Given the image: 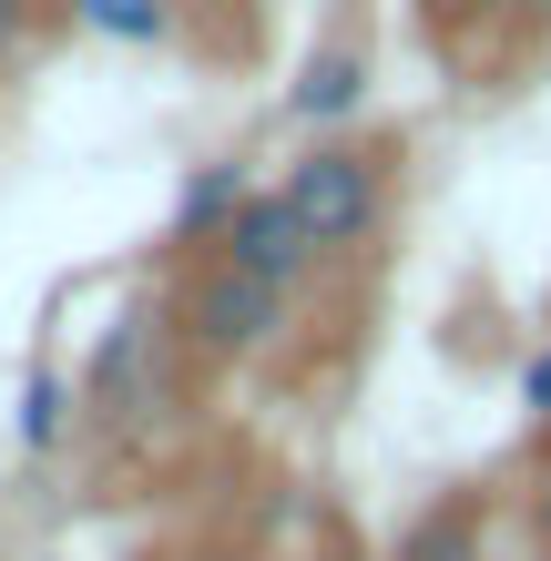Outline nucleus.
<instances>
[{
    "label": "nucleus",
    "instance_id": "39448f33",
    "mask_svg": "<svg viewBox=\"0 0 551 561\" xmlns=\"http://www.w3.org/2000/svg\"><path fill=\"white\" fill-rule=\"evenodd\" d=\"M153 337H164V317H123L113 337L92 347V368H82V409L103 419V428H113V419H134V409L153 399V388H144V357H153Z\"/></svg>",
    "mask_w": 551,
    "mask_h": 561
},
{
    "label": "nucleus",
    "instance_id": "423d86ee",
    "mask_svg": "<svg viewBox=\"0 0 551 561\" xmlns=\"http://www.w3.org/2000/svg\"><path fill=\"white\" fill-rule=\"evenodd\" d=\"M480 541H491V501L480 490H449V501H429L399 531V561H480Z\"/></svg>",
    "mask_w": 551,
    "mask_h": 561
},
{
    "label": "nucleus",
    "instance_id": "9b49d317",
    "mask_svg": "<svg viewBox=\"0 0 551 561\" xmlns=\"http://www.w3.org/2000/svg\"><path fill=\"white\" fill-rule=\"evenodd\" d=\"M521 511H531V541L551 551V428H541V449H531V480H521Z\"/></svg>",
    "mask_w": 551,
    "mask_h": 561
},
{
    "label": "nucleus",
    "instance_id": "6e6552de",
    "mask_svg": "<svg viewBox=\"0 0 551 561\" xmlns=\"http://www.w3.org/2000/svg\"><path fill=\"white\" fill-rule=\"evenodd\" d=\"M418 21H429V42L470 51L480 31H501V21H551V0H418Z\"/></svg>",
    "mask_w": 551,
    "mask_h": 561
},
{
    "label": "nucleus",
    "instance_id": "1a4fd4ad",
    "mask_svg": "<svg viewBox=\"0 0 551 561\" xmlns=\"http://www.w3.org/2000/svg\"><path fill=\"white\" fill-rule=\"evenodd\" d=\"M82 31H103V42H174V0H72Z\"/></svg>",
    "mask_w": 551,
    "mask_h": 561
},
{
    "label": "nucleus",
    "instance_id": "ddd939ff",
    "mask_svg": "<svg viewBox=\"0 0 551 561\" xmlns=\"http://www.w3.org/2000/svg\"><path fill=\"white\" fill-rule=\"evenodd\" d=\"M21 21H31V0H0V51L21 42Z\"/></svg>",
    "mask_w": 551,
    "mask_h": 561
},
{
    "label": "nucleus",
    "instance_id": "f257e3e1",
    "mask_svg": "<svg viewBox=\"0 0 551 561\" xmlns=\"http://www.w3.org/2000/svg\"><path fill=\"white\" fill-rule=\"evenodd\" d=\"M388 194H399V144L378 134H317L297 163H286V205L317 236V255H368L388 236Z\"/></svg>",
    "mask_w": 551,
    "mask_h": 561
},
{
    "label": "nucleus",
    "instance_id": "7ed1b4c3",
    "mask_svg": "<svg viewBox=\"0 0 551 561\" xmlns=\"http://www.w3.org/2000/svg\"><path fill=\"white\" fill-rule=\"evenodd\" d=\"M205 255H236L245 276H276V286H307L328 255H317V236L297 225V205H286V184H255L236 215H225V236L205 245Z\"/></svg>",
    "mask_w": 551,
    "mask_h": 561
},
{
    "label": "nucleus",
    "instance_id": "9d476101",
    "mask_svg": "<svg viewBox=\"0 0 551 561\" xmlns=\"http://www.w3.org/2000/svg\"><path fill=\"white\" fill-rule=\"evenodd\" d=\"M72 409H82V399H72V388H61V378H42V368H31V378H21V449H51V439H61V428H72Z\"/></svg>",
    "mask_w": 551,
    "mask_h": 561
},
{
    "label": "nucleus",
    "instance_id": "f8f14e48",
    "mask_svg": "<svg viewBox=\"0 0 551 561\" xmlns=\"http://www.w3.org/2000/svg\"><path fill=\"white\" fill-rule=\"evenodd\" d=\"M521 409H531V428H551V347L521 357Z\"/></svg>",
    "mask_w": 551,
    "mask_h": 561
},
{
    "label": "nucleus",
    "instance_id": "f03ea898",
    "mask_svg": "<svg viewBox=\"0 0 551 561\" xmlns=\"http://www.w3.org/2000/svg\"><path fill=\"white\" fill-rule=\"evenodd\" d=\"M286 317H297V286L276 276H245L236 255H194L174 276V307H164V337L184 357H205V368H236V357H266L286 337Z\"/></svg>",
    "mask_w": 551,
    "mask_h": 561
},
{
    "label": "nucleus",
    "instance_id": "20e7f679",
    "mask_svg": "<svg viewBox=\"0 0 551 561\" xmlns=\"http://www.w3.org/2000/svg\"><path fill=\"white\" fill-rule=\"evenodd\" d=\"M368 103V42L358 31H328L307 61H297V82H286V113L307 123V134H347Z\"/></svg>",
    "mask_w": 551,
    "mask_h": 561
},
{
    "label": "nucleus",
    "instance_id": "0eeeda50",
    "mask_svg": "<svg viewBox=\"0 0 551 561\" xmlns=\"http://www.w3.org/2000/svg\"><path fill=\"white\" fill-rule=\"evenodd\" d=\"M245 163H194V174H184V194H174V245L194 255V245H215L225 236V215H236L245 205Z\"/></svg>",
    "mask_w": 551,
    "mask_h": 561
}]
</instances>
